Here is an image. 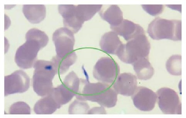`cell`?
Masks as SVG:
<instances>
[{
  "label": "cell",
  "instance_id": "1",
  "mask_svg": "<svg viewBox=\"0 0 186 118\" xmlns=\"http://www.w3.org/2000/svg\"><path fill=\"white\" fill-rule=\"evenodd\" d=\"M80 81L83 86L76 95L78 99L96 102L108 108L116 105L117 93L110 85L100 82L90 83L87 79H80Z\"/></svg>",
  "mask_w": 186,
  "mask_h": 118
},
{
  "label": "cell",
  "instance_id": "2",
  "mask_svg": "<svg viewBox=\"0 0 186 118\" xmlns=\"http://www.w3.org/2000/svg\"><path fill=\"white\" fill-rule=\"evenodd\" d=\"M34 68L33 78V90L39 96L47 95L53 88L52 80L57 74L54 63L51 61H37L33 66Z\"/></svg>",
  "mask_w": 186,
  "mask_h": 118
},
{
  "label": "cell",
  "instance_id": "3",
  "mask_svg": "<svg viewBox=\"0 0 186 118\" xmlns=\"http://www.w3.org/2000/svg\"><path fill=\"white\" fill-rule=\"evenodd\" d=\"M150 44L145 34L140 35L123 43L116 55L123 62L132 64L142 57H148Z\"/></svg>",
  "mask_w": 186,
  "mask_h": 118
},
{
  "label": "cell",
  "instance_id": "4",
  "mask_svg": "<svg viewBox=\"0 0 186 118\" xmlns=\"http://www.w3.org/2000/svg\"><path fill=\"white\" fill-rule=\"evenodd\" d=\"M147 32L154 40H181V21L157 17L149 24Z\"/></svg>",
  "mask_w": 186,
  "mask_h": 118
},
{
  "label": "cell",
  "instance_id": "5",
  "mask_svg": "<svg viewBox=\"0 0 186 118\" xmlns=\"http://www.w3.org/2000/svg\"><path fill=\"white\" fill-rule=\"evenodd\" d=\"M26 41L17 49L15 60L20 68L27 69L33 66L36 62L39 50L44 48L38 42L33 39L25 37Z\"/></svg>",
  "mask_w": 186,
  "mask_h": 118
},
{
  "label": "cell",
  "instance_id": "6",
  "mask_svg": "<svg viewBox=\"0 0 186 118\" xmlns=\"http://www.w3.org/2000/svg\"><path fill=\"white\" fill-rule=\"evenodd\" d=\"M120 69L118 64L112 58L103 57L94 66V77L99 82L113 84L119 75Z\"/></svg>",
  "mask_w": 186,
  "mask_h": 118
},
{
  "label": "cell",
  "instance_id": "7",
  "mask_svg": "<svg viewBox=\"0 0 186 118\" xmlns=\"http://www.w3.org/2000/svg\"><path fill=\"white\" fill-rule=\"evenodd\" d=\"M156 94L159 107L164 114H181V103L175 90L169 88H162L157 91Z\"/></svg>",
  "mask_w": 186,
  "mask_h": 118
},
{
  "label": "cell",
  "instance_id": "8",
  "mask_svg": "<svg viewBox=\"0 0 186 118\" xmlns=\"http://www.w3.org/2000/svg\"><path fill=\"white\" fill-rule=\"evenodd\" d=\"M52 40L57 57H63L73 51V33L67 28L62 27L56 30L53 34Z\"/></svg>",
  "mask_w": 186,
  "mask_h": 118
},
{
  "label": "cell",
  "instance_id": "9",
  "mask_svg": "<svg viewBox=\"0 0 186 118\" xmlns=\"http://www.w3.org/2000/svg\"><path fill=\"white\" fill-rule=\"evenodd\" d=\"M30 79L21 70H17L4 77V95L26 92L30 86Z\"/></svg>",
  "mask_w": 186,
  "mask_h": 118
},
{
  "label": "cell",
  "instance_id": "10",
  "mask_svg": "<svg viewBox=\"0 0 186 118\" xmlns=\"http://www.w3.org/2000/svg\"><path fill=\"white\" fill-rule=\"evenodd\" d=\"M134 104L139 110L149 111L154 107L157 101V95L151 89L144 86L137 87L131 96Z\"/></svg>",
  "mask_w": 186,
  "mask_h": 118
},
{
  "label": "cell",
  "instance_id": "11",
  "mask_svg": "<svg viewBox=\"0 0 186 118\" xmlns=\"http://www.w3.org/2000/svg\"><path fill=\"white\" fill-rule=\"evenodd\" d=\"M79 86L70 80H64L63 84L53 88L49 94L60 106L69 102L78 92Z\"/></svg>",
  "mask_w": 186,
  "mask_h": 118
},
{
  "label": "cell",
  "instance_id": "12",
  "mask_svg": "<svg viewBox=\"0 0 186 118\" xmlns=\"http://www.w3.org/2000/svg\"><path fill=\"white\" fill-rule=\"evenodd\" d=\"M137 87V78L130 73L119 75L113 84V88L117 94L131 96Z\"/></svg>",
  "mask_w": 186,
  "mask_h": 118
},
{
  "label": "cell",
  "instance_id": "13",
  "mask_svg": "<svg viewBox=\"0 0 186 118\" xmlns=\"http://www.w3.org/2000/svg\"><path fill=\"white\" fill-rule=\"evenodd\" d=\"M76 5H59V13L63 18L65 27L71 30L73 34L78 32L84 23L76 14Z\"/></svg>",
  "mask_w": 186,
  "mask_h": 118
},
{
  "label": "cell",
  "instance_id": "14",
  "mask_svg": "<svg viewBox=\"0 0 186 118\" xmlns=\"http://www.w3.org/2000/svg\"><path fill=\"white\" fill-rule=\"evenodd\" d=\"M110 28L112 31L117 35L122 36L127 41L145 34L143 28L140 25L126 19H123L117 26H110Z\"/></svg>",
  "mask_w": 186,
  "mask_h": 118
},
{
  "label": "cell",
  "instance_id": "15",
  "mask_svg": "<svg viewBox=\"0 0 186 118\" xmlns=\"http://www.w3.org/2000/svg\"><path fill=\"white\" fill-rule=\"evenodd\" d=\"M123 43L118 35L113 31L105 33L101 37L100 42L101 49L107 53L116 55Z\"/></svg>",
  "mask_w": 186,
  "mask_h": 118
},
{
  "label": "cell",
  "instance_id": "16",
  "mask_svg": "<svg viewBox=\"0 0 186 118\" xmlns=\"http://www.w3.org/2000/svg\"><path fill=\"white\" fill-rule=\"evenodd\" d=\"M99 13L101 18L108 22L110 26H117L123 20L122 12L116 5L107 6L101 9Z\"/></svg>",
  "mask_w": 186,
  "mask_h": 118
},
{
  "label": "cell",
  "instance_id": "17",
  "mask_svg": "<svg viewBox=\"0 0 186 118\" xmlns=\"http://www.w3.org/2000/svg\"><path fill=\"white\" fill-rule=\"evenodd\" d=\"M22 11L27 19L33 24L40 23L46 16V7L43 5H24Z\"/></svg>",
  "mask_w": 186,
  "mask_h": 118
},
{
  "label": "cell",
  "instance_id": "18",
  "mask_svg": "<svg viewBox=\"0 0 186 118\" xmlns=\"http://www.w3.org/2000/svg\"><path fill=\"white\" fill-rule=\"evenodd\" d=\"M138 78L141 80H148L152 78L154 70L148 60V57L140 58L132 64Z\"/></svg>",
  "mask_w": 186,
  "mask_h": 118
},
{
  "label": "cell",
  "instance_id": "19",
  "mask_svg": "<svg viewBox=\"0 0 186 118\" xmlns=\"http://www.w3.org/2000/svg\"><path fill=\"white\" fill-rule=\"evenodd\" d=\"M61 106L59 105L49 94L40 99L35 104L34 110L37 114H51Z\"/></svg>",
  "mask_w": 186,
  "mask_h": 118
},
{
  "label": "cell",
  "instance_id": "20",
  "mask_svg": "<svg viewBox=\"0 0 186 118\" xmlns=\"http://www.w3.org/2000/svg\"><path fill=\"white\" fill-rule=\"evenodd\" d=\"M77 59V55L73 51L63 57L54 56L51 61L55 65L57 74L62 75L67 71L70 66L75 62Z\"/></svg>",
  "mask_w": 186,
  "mask_h": 118
},
{
  "label": "cell",
  "instance_id": "21",
  "mask_svg": "<svg viewBox=\"0 0 186 118\" xmlns=\"http://www.w3.org/2000/svg\"><path fill=\"white\" fill-rule=\"evenodd\" d=\"M102 5H76V13L84 22L90 20L102 7Z\"/></svg>",
  "mask_w": 186,
  "mask_h": 118
},
{
  "label": "cell",
  "instance_id": "22",
  "mask_svg": "<svg viewBox=\"0 0 186 118\" xmlns=\"http://www.w3.org/2000/svg\"><path fill=\"white\" fill-rule=\"evenodd\" d=\"M181 56L179 55H173L167 60L166 68L171 75H181Z\"/></svg>",
  "mask_w": 186,
  "mask_h": 118
},
{
  "label": "cell",
  "instance_id": "23",
  "mask_svg": "<svg viewBox=\"0 0 186 118\" xmlns=\"http://www.w3.org/2000/svg\"><path fill=\"white\" fill-rule=\"evenodd\" d=\"M25 37L31 38L37 40L44 47L46 46L49 41L48 37L45 32L36 28L29 30L26 33Z\"/></svg>",
  "mask_w": 186,
  "mask_h": 118
},
{
  "label": "cell",
  "instance_id": "24",
  "mask_svg": "<svg viewBox=\"0 0 186 118\" xmlns=\"http://www.w3.org/2000/svg\"><path fill=\"white\" fill-rule=\"evenodd\" d=\"M11 114H30L31 110L29 106L23 102H18L13 104L10 108Z\"/></svg>",
  "mask_w": 186,
  "mask_h": 118
},
{
  "label": "cell",
  "instance_id": "25",
  "mask_svg": "<svg viewBox=\"0 0 186 118\" xmlns=\"http://www.w3.org/2000/svg\"><path fill=\"white\" fill-rule=\"evenodd\" d=\"M77 100L74 101L71 105H70L69 108V114H74L76 113H86L87 110L88 109L89 107L86 103L78 102Z\"/></svg>",
  "mask_w": 186,
  "mask_h": 118
},
{
  "label": "cell",
  "instance_id": "26",
  "mask_svg": "<svg viewBox=\"0 0 186 118\" xmlns=\"http://www.w3.org/2000/svg\"><path fill=\"white\" fill-rule=\"evenodd\" d=\"M143 9L152 16H156L162 13L163 10L162 5H142Z\"/></svg>",
  "mask_w": 186,
  "mask_h": 118
},
{
  "label": "cell",
  "instance_id": "27",
  "mask_svg": "<svg viewBox=\"0 0 186 118\" xmlns=\"http://www.w3.org/2000/svg\"><path fill=\"white\" fill-rule=\"evenodd\" d=\"M166 6L174 10H176L181 12V5H166Z\"/></svg>",
  "mask_w": 186,
  "mask_h": 118
}]
</instances>
